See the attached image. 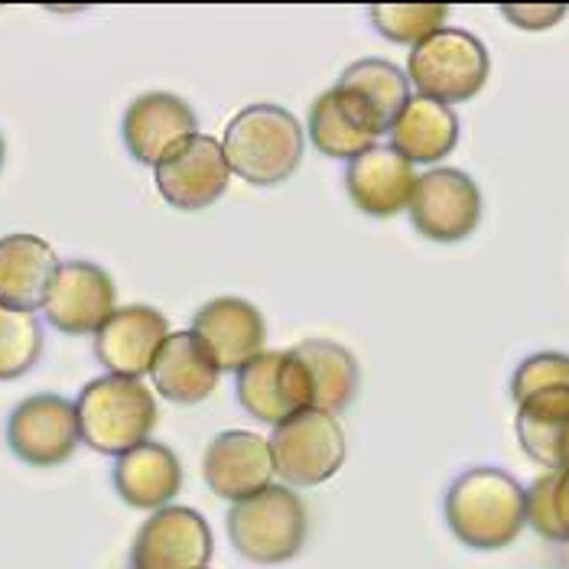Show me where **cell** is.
Here are the masks:
<instances>
[{"label":"cell","instance_id":"cell-1","mask_svg":"<svg viewBox=\"0 0 569 569\" xmlns=\"http://www.w3.org/2000/svg\"><path fill=\"white\" fill-rule=\"evenodd\" d=\"M442 515L459 543L472 550H501L527 527L525 488L505 469L472 466L452 479Z\"/></svg>","mask_w":569,"mask_h":569},{"label":"cell","instance_id":"cell-28","mask_svg":"<svg viewBox=\"0 0 569 569\" xmlns=\"http://www.w3.org/2000/svg\"><path fill=\"white\" fill-rule=\"evenodd\" d=\"M527 525L550 543H569V476L560 469L543 472L525 488Z\"/></svg>","mask_w":569,"mask_h":569},{"label":"cell","instance_id":"cell-4","mask_svg":"<svg viewBox=\"0 0 569 569\" xmlns=\"http://www.w3.org/2000/svg\"><path fill=\"white\" fill-rule=\"evenodd\" d=\"M231 547L258 567H277L293 560L309 533L303 498L287 485H270L261 495L231 505L224 515Z\"/></svg>","mask_w":569,"mask_h":569},{"label":"cell","instance_id":"cell-2","mask_svg":"<svg viewBox=\"0 0 569 569\" xmlns=\"http://www.w3.org/2000/svg\"><path fill=\"white\" fill-rule=\"evenodd\" d=\"M221 150L228 157L231 176H241L251 186H277L300 170L307 153V131L287 108L258 101L228 121Z\"/></svg>","mask_w":569,"mask_h":569},{"label":"cell","instance_id":"cell-21","mask_svg":"<svg viewBox=\"0 0 569 569\" xmlns=\"http://www.w3.org/2000/svg\"><path fill=\"white\" fill-rule=\"evenodd\" d=\"M59 267L56 248L40 234L13 231L0 238V307L37 312Z\"/></svg>","mask_w":569,"mask_h":569},{"label":"cell","instance_id":"cell-9","mask_svg":"<svg viewBox=\"0 0 569 569\" xmlns=\"http://www.w3.org/2000/svg\"><path fill=\"white\" fill-rule=\"evenodd\" d=\"M46 322L62 336H94L118 309V290L104 267L82 261H59L43 300Z\"/></svg>","mask_w":569,"mask_h":569},{"label":"cell","instance_id":"cell-5","mask_svg":"<svg viewBox=\"0 0 569 569\" xmlns=\"http://www.w3.org/2000/svg\"><path fill=\"white\" fill-rule=\"evenodd\" d=\"M491 76V56L485 43L456 27H442L430 40L410 49L407 56V82L439 104L472 101Z\"/></svg>","mask_w":569,"mask_h":569},{"label":"cell","instance_id":"cell-8","mask_svg":"<svg viewBox=\"0 0 569 569\" xmlns=\"http://www.w3.org/2000/svg\"><path fill=\"white\" fill-rule=\"evenodd\" d=\"M76 400L62 395H30L7 417L10 452L33 469H56L69 462L79 449Z\"/></svg>","mask_w":569,"mask_h":569},{"label":"cell","instance_id":"cell-25","mask_svg":"<svg viewBox=\"0 0 569 569\" xmlns=\"http://www.w3.org/2000/svg\"><path fill=\"white\" fill-rule=\"evenodd\" d=\"M307 137L309 143L326 153V157H339V160H351L371 147H378V137L368 133L349 111L339 104L336 91H322L312 104H309L307 118Z\"/></svg>","mask_w":569,"mask_h":569},{"label":"cell","instance_id":"cell-32","mask_svg":"<svg viewBox=\"0 0 569 569\" xmlns=\"http://www.w3.org/2000/svg\"><path fill=\"white\" fill-rule=\"evenodd\" d=\"M3 157H7V143H3V133H0V170H3Z\"/></svg>","mask_w":569,"mask_h":569},{"label":"cell","instance_id":"cell-30","mask_svg":"<svg viewBox=\"0 0 569 569\" xmlns=\"http://www.w3.org/2000/svg\"><path fill=\"white\" fill-rule=\"evenodd\" d=\"M501 13H505V20L515 23L518 30L540 33V30L557 27V23L569 13V7L567 3H505Z\"/></svg>","mask_w":569,"mask_h":569},{"label":"cell","instance_id":"cell-19","mask_svg":"<svg viewBox=\"0 0 569 569\" xmlns=\"http://www.w3.org/2000/svg\"><path fill=\"white\" fill-rule=\"evenodd\" d=\"M111 482L128 508L160 511L182 488V462L167 442L147 439L114 459Z\"/></svg>","mask_w":569,"mask_h":569},{"label":"cell","instance_id":"cell-18","mask_svg":"<svg viewBox=\"0 0 569 569\" xmlns=\"http://www.w3.org/2000/svg\"><path fill=\"white\" fill-rule=\"evenodd\" d=\"M417 189L413 163H407L391 147H371L351 157L346 167V192L365 216L395 219L400 216Z\"/></svg>","mask_w":569,"mask_h":569},{"label":"cell","instance_id":"cell-14","mask_svg":"<svg viewBox=\"0 0 569 569\" xmlns=\"http://www.w3.org/2000/svg\"><path fill=\"white\" fill-rule=\"evenodd\" d=\"M170 336V322L153 307H121L94 332V358L108 375L140 381L150 375V365Z\"/></svg>","mask_w":569,"mask_h":569},{"label":"cell","instance_id":"cell-16","mask_svg":"<svg viewBox=\"0 0 569 569\" xmlns=\"http://www.w3.org/2000/svg\"><path fill=\"white\" fill-rule=\"evenodd\" d=\"M332 91L351 118L381 140V133H388L397 111L407 104L410 82H407V72L388 59H358L339 76Z\"/></svg>","mask_w":569,"mask_h":569},{"label":"cell","instance_id":"cell-7","mask_svg":"<svg viewBox=\"0 0 569 569\" xmlns=\"http://www.w3.org/2000/svg\"><path fill=\"white\" fill-rule=\"evenodd\" d=\"M410 224L437 244L466 241L482 221V189L462 170L433 167L417 176L413 199L407 206Z\"/></svg>","mask_w":569,"mask_h":569},{"label":"cell","instance_id":"cell-24","mask_svg":"<svg viewBox=\"0 0 569 569\" xmlns=\"http://www.w3.org/2000/svg\"><path fill=\"white\" fill-rule=\"evenodd\" d=\"M569 423V388H553L525 397L518 403V442L527 456L547 472L557 469V439Z\"/></svg>","mask_w":569,"mask_h":569},{"label":"cell","instance_id":"cell-11","mask_svg":"<svg viewBox=\"0 0 569 569\" xmlns=\"http://www.w3.org/2000/svg\"><path fill=\"white\" fill-rule=\"evenodd\" d=\"M153 179H157V192L173 209L199 212L216 206L228 192L231 167L221 150V140L209 133H196L153 167Z\"/></svg>","mask_w":569,"mask_h":569},{"label":"cell","instance_id":"cell-10","mask_svg":"<svg viewBox=\"0 0 569 569\" xmlns=\"http://www.w3.org/2000/svg\"><path fill=\"white\" fill-rule=\"evenodd\" d=\"M216 553L209 521L182 505L153 511L131 543V569H206Z\"/></svg>","mask_w":569,"mask_h":569},{"label":"cell","instance_id":"cell-13","mask_svg":"<svg viewBox=\"0 0 569 569\" xmlns=\"http://www.w3.org/2000/svg\"><path fill=\"white\" fill-rule=\"evenodd\" d=\"M196 133H199V118L192 104L170 91L137 94L121 118L124 147L143 167H157L163 157H170L176 147H182Z\"/></svg>","mask_w":569,"mask_h":569},{"label":"cell","instance_id":"cell-22","mask_svg":"<svg viewBox=\"0 0 569 569\" xmlns=\"http://www.w3.org/2000/svg\"><path fill=\"white\" fill-rule=\"evenodd\" d=\"M391 150H397L407 163H427L433 167L446 160L459 143V118L449 104H439L430 98L410 94L407 104L397 111L388 128Z\"/></svg>","mask_w":569,"mask_h":569},{"label":"cell","instance_id":"cell-27","mask_svg":"<svg viewBox=\"0 0 569 569\" xmlns=\"http://www.w3.org/2000/svg\"><path fill=\"white\" fill-rule=\"evenodd\" d=\"M449 17L446 3H375L368 7L371 27L397 46H420L442 30Z\"/></svg>","mask_w":569,"mask_h":569},{"label":"cell","instance_id":"cell-33","mask_svg":"<svg viewBox=\"0 0 569 569\" xmlns=\"http://www.w3.org/2000/svg\"><path fill=\"white\" fill-rule=\"evenodd\" d=\"M206 569H209V567H206Z\"/></svg>","mask_w":569,"mask_h":569},{"label":"cell","instance_id":"cell-17","mask_svg":"<svg viewBox=\"0 0 569 569\" xmlns=\"http://www.w3.org/2000/svg\"><path fill=\"white\" fill-rule=\"evenodd\" d=\"M192 332L216 358L221 371H238L267 346L261 309L241 297H216L192 316Z\"/></svg>","mask_w":569,"mask_h":569},{"label":"cell","instance_id":"cell-29","mask_svg":"<svg viewBox=\"0 0 569 569\" xmlns=\"http://www.w3.org/2000/svg\"><path fill=\"white\" fill-rule=\"evenodd\" d=\"M569 388V355L563 351H533L511 375V397L521 403L525 397Z\"/></svg>","mask_w":569,"mask_h":569},{"label":"cell","instance_id":"cell-15","mask_svg":"<svg viewBox=\"0 0 569 569\" xmlns=\"http://www.w3.org/2000/svg\"><path fill=\"white\" fill-rule=\"evenodd\" d=\"M273 459L267 439L248 430H224L206 446L202 479L212 495L238 505L273 485Z\"/></svg>","mask_w":569,"mask_h":569},{"label":"cell","instance_id":"cell-6","mask_svg":"<svg viewBox=\"0 0 569 569\" xmlns=\"http://www.w3.org/2000/svg\"><path fill=\"white\" fill-rule=\"evenodd\" d=\"M273 472L287 488H312L339 476L346 466V430L339 417L322 410H300L273 427L267 439Z\"/></svg>","mask_w":569,"mask_h":569},{"label":"cell","instance_id":"cell-23","mask_svg":"<svg viewBox=\"0 0 569 569\" xmlns=\"http://www.w3.org/2000/svg\"><path fill=\"white\" fill-rule=\"evenodd\" d=\"M290 351L307 368L312 410H322L332 417L346 413L358 395V381H361L355 355L332 339H307Z\"/></svg>","mask_w":569,"mask_h":569},{"label":"cell","instance_id":"cell-12","mask_svg":"<svg viewBox=\"0 0 569 569\" xmlns=\"http://www.w3.org/2000/svg\"><path fill=\"white\" fill-rule=\"evenodd\" d=\"M234 375L238 403L261 423L277 427L300 410H312L307 368L293 351H261Z\"/></svg>","mask_w":569,"mask_h":569},{"label":"cell","instance_id":"cell-31","mask_svg":"<svg viewBox=\"0 0 569 569\" xmlns=\"http://www.w3.org/2000/svg\"><path fill=\"white\" fill-rule=\"evenodd\" d=\"M557 469L569 476V423L560 430V439H557Z\"/></svg>","mask_w":569,"mask_h":569},{"label":"cell","instance_id":"cell-20","mask_svg":"<svg viewBox=\"0 0 569 569\" xmlns=\"http://www.w3.org/2000/svg\"><path fill=\"white\" fill-rule=\"evenodd\" d=\"M219 378L221 368L192 329L170 332L150 365V381L157 395L182 407H192L212 397V391L219 388Z\"/></svg>","mask_w":569,"mask_h":569},{"label":"cell","instance_id":"cell-3","mask_svg":"<svg viewBox=\"0 0 569 569\" xmlns=\"http://www.w3.org/2000/svg\"><path fill=\"white\" fill-rule=\"evenodd\" d=\"M79 437L101 456H124L157 427V400L143 381L101 375L76 397Z\"/></svg>","mask_w":569,"mask_h":569},{"label":"cell","instance_id":"cell-26","mask_svg":"<svg viewBox=\"0 0 569 569\" xmlns=\"http://www.w3.org/2000/svg\"><path fill=\"white\" fill-rule=\"evenodd\" d=\"M46 336L37 312L0 307V381H17L43 355Z\"/></svg>","mask_w":569,"mask_h":569}]
</instances>
